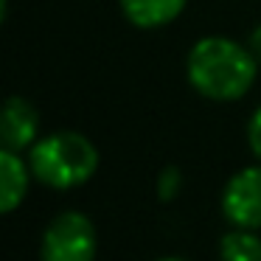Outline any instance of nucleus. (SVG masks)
<instances>
[{
    "label": "nucleus",
    "instance_id": "9b49d317",
    "mask_svg": "<svg viewBox=\"0 0 261 261\" xmlns=\"http://www.w3.org/2000/svg\"><path fill=\"white\" fill-rule=\"evenodd\" d=\"M247 45H250V51L255 54V59L261 62V23L255 25L253 31H250V40H247Z\"/></svg>",
    "mask_w": 261,
    "mask_h": 261
},
{
    "label": "nucleus",
    "instance_id": "423d86ee",
    "mask_svg": "<svg viewBox=\"0 0 261 261\" xmlns=\"http://www.w3.org/2000/svg\"><path fill=\"white\" fill-rule=\"evenodd\" d=\"M31 180L34 174H31L29 158L12 149H0V211L3 214H14L23 205Z\"/></svg>",
    "mask_w": 261,
    "mask_h": 261
},
{
    "label": "nucleus",
    "instance_id": "0eeeda50",
    "mask_svg": "<svg viewBox=\"0 0 261 261\" xmlns=\"http://www.w3.org/2000/svg\"><path fill=\"white\" fill-rule=\"evenodd\" d=\"M188 0H118L124 17L135 29H163L182 14Z\"/></svg>",
    "mask_w": 261,
    "mask_h": 261
},
{
    "label": "nucleus",
    "instance_id": "9d476101",
    "mask_svg": "<svg viewBox=\"0 0 261 261\" xmlns=\"http://www.w3.org/2000/svg\"><path fill=\"white\" fill-rule=\"evenodd\" d=\"M247 146L255 154V160H261V107H255V113L247 121Z\"/></svg>",
    "mask_w": 261,
    "mask_h": 261
},
{
    "label": "nucleus",
    "instance_id": "f257e3e1",
    "mask_svg": "<svg viewBox=\"0 0 261 261\" xmlns=\"http://www.w3.org/2000/svg\"><path fill=\"white\" fill-rule=\"evenodd\" d=\"M188 85L208 101L230 104L250 93L258 76V59L230 37H202L191 45L186 57Z\"/></svg>",
    "mask_w": 261,
    "mask_h": 261
},
{
    "label": "nucleus",
    "instance_id": "7ed1b4c3",
    "mask_svg": "<svg viewBox=\"0 0 261 261\" xmlns=\"http://www.w3.org/2000/svg\"><path fill=\"white\" fill-rule=\"evenodd\" d=\"M96 225L82 211H62L42 230L40 261H96Z\"/></svg>",
    "mask_w": 261,
    "mask_h": 261
},
{
    "label": "nucleus",
    "instance_id": "f03ea898",
    "mask_svg": "<svg viewBox=\"0 0 261 261\" xmlns=\"http://www.w3.org/2000/svg\"><path fill=\"white\" fill-rule=\"evenodd\" d=\"M29 166L37 182L54 191H70L85 186L98 171V149L82 132L57 129L40 135L29 149Z\"/></svg>",
    "mask_w": 261,
    "mask_h": 261
},
{
    "label": "nucleus",
    "instance_id": "6e6552de",
    "mask_svg": "<svg viewBox=\"0 0 261 261\" xmlns=\"http://www.w3.org/2000/svg\"><path fill=\"white\" fill-rule=\"evenodd\" d=\"M222 261H261V236L258 230L233 227L219 239Z\"/></svg>",
    "mask_w": 261,
    "mask_h": 261
},
{
    "label": "nucleus",
    "instance_id": "39448f33",
    "mask_svg": "<svg viewBox=\"0 0 261 261\" xmlns=\"http://www.w3.org/2000/svg\"><path fill=\"white\" fill-rule=\"evenodd\" d=\"M0 141L3 149L12 152H29L40 141V113L23 96H9L3 104V118H0Z\"/></svg>",
    "mask_w": 261,
    "mask_h": 261
},
{
    "label": "nucleus",
    "instance_id": "20e7f679",
    "mask_svg": "<svg viewBox=\"0 0 261 261\" xmlns=\"http://www.w3.org/2000/svg\"><path fill=\"white\" fill-rule=\"evenodd\" d=\"M222 216L233 227L261 230V160L239 169L222 191Z\"/></svg>",
    "mask_w": 261,
    "mask_h": 261
},
{
    "label": "nucleus",
    "instance_id": "1a4fd4ad",
    "mask_svg": "<svg viewBox=\"0 0 261 261\" xmlns=\"http://www.w3.org/2000/svg\"><path fill=\"white\" fill-rule=\"evenodd\" d=\"M154 191H158V199H163V202H174V199L180 197V191H182V171L177 169V166H166V169L158 174V186H154Z\"/></svg>",
    "mask_w": 261,
    "mask_h": 261
},
{
    "label": "nucleus",
    "instance_id": "f8f14e48",
    "mask_svg": "<svg viewBox=\"0 0 261 261\" xmlns=\"http://www.w3.org/2000/svg\"><path fill=\"white\" fill-rule=\"evenodd\" d=\"M154 261H188V258H182V255H163V258H154Z\"/></svg>",
    "mask_w": 261,
    "mask_h": 261
}]
</instances>
